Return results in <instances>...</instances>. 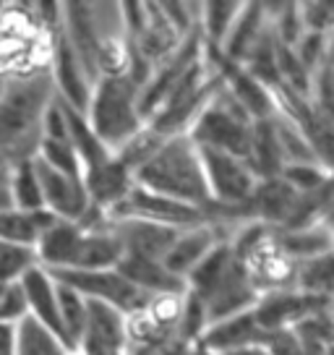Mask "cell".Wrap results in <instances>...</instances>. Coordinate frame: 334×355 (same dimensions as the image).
I'll use <instances>...</instances> for the list:
<instances>
[{"instance_id": "1", "label": "cell", "mask_w": 334, "mask_h": 355, "mask_svg": "<svg viewBox=\"0 0 334 355\" xmlns=\"http://www.w3.org/2000/svg\"><path fill=\"white\" fill-rule=\"evenodd\" d=\"M55 89L47 68L6 78L0 97V170L32 162L42 144V118Z\"/></svg>"}, {"instance_id": "2", "label": "cell", "mask_w": 334, "mask_h": 355, "mask_svg": "<svg viewBox=\"0 0 334 355\" xmlns=\"http://www.w3.org/2000/svg\"><path fill=\"white\" fill-rule=\"evenodd\" d=\"M134 186L165 196V199L188 204L196 209L209 207V191L201 170L199 146L188 136H170L155 149V155L141 167H136Z\"/></svg>"}, {"instance_id": "3", "label": "cell", "mask_w": 334, "mask_h": 355, "mask_svg": "<svg viewBox=\"0 0 334 355\" xmlns=\"http://www.w3.org/2000/svg\"><path fill=\"white\" fill-rule=\"evenodd\" d=\"M84 118L110 152L121 149L146 125L139 110V87L128 76L97 78Z\"/></svg>"}, {"instance_id": "4", "label": "cell", "mask_w": 334, "mask_h": 355, "mask_svg": "<svg viewBox=\"0 0 334 355\" xmlns=\"http://www.w3.org/2000/svg\"><path fill=\"white\" fill-rule=\"evenodd\" d=\"M199 149H214L225 155L240 157L248 162L251 152V136H254V121L245 110L227 94V89H220L212 102L204 107L196 123L186 133Z\"/></svg>"}, {"instance_id": "5", "label": "cell", "mask_w": 334, "mask_h": 355, "mask_svg": "<svg viewBox=\"0 0 334 355\" xmlns=\"http://www.w3.org/2000/svg\"><path fill=\"white\" fill-rule=\"evenodd\" d=\"M50 277L66 285V288L76 290L78 295L94 303H105L110 309L121 311L123 316H134L139 311L149 306L152 295L139 290L118 272V269H102V272H76V269H55L50 272Z\"/></svg>"}, {"instance_id": "6", "label": "cell", "mask_w": 334, "mask_h": 355, "mask_svg": "<svg viewBox=\"0 0 334 355\" xmlns=\"http://www.w3.org/2000/svg\"><path fill=\"white\" fill-rule=\"evenodd\" d=\"M199 157L206 191H209V204L243 209L258 183L251 165L240 157L214 152V149H199Z\"/></svg>"}, {"instance_id": "7", "label": "cell", "mask_w": 334, "mask_h": 355, "mask_svg": "<svg viewBox=\"0 0 334 355\" xmlns=\"http://www.w3.org/2000/svg\"><path fill=\"white\" fill-rule=\"evenodd\" d=\"M47 71H50V78H53V89H55L58 100L68 105L71 110L84 115L87 105H89L91 89H94V78L87 73V68L81 66V60L76 58L73 47L68 44L63 26L50 40Z\"/></svg>"}, {"instance_id": "8", "label": "cell", "mask_w": 334, "mask_h": 355, "mask_svg": "<svg viewBox=\"0 0 334 355\" xmlns=\"http://www.w3.org/2000/svg\"><path fill=\"white\" fill-rule=\"evenodd\" d=\"M105 217H107V222L146 220V222H157V225L180 227L183 230V227H193V225L206 222V211L188 207V204H180V201L165 199V196H157V193H149V191L134 186L131 193L115 209L107 211Z\"/></svg>"}, {"instance_id": "9", "label": "cell", "mask_w": 334, "mask_h": 355, "mask_svg": "<svg viewBox=\"0 0 334 355\" xmlns=\"http://www.w3.org/2000/svg\"><path fill=\"white\" fill-rule=\"evenodd\" d=\"M322 311H332V298L306 295L295 288H285L261 293L251 313L264 332H282V329H292L306 316L322 313Z\"/></svg>"}, {"instance_id": "10", "label": "cell", "mask_w": 334, "mask_h": 355, "mask_svg": "<svg viewBox=\"0 0 334 355\" xmlns=\"http://www.w3.org/2000/svg\"><path fill=\"white\" fill-rule=\"evenodd\" d=\"M193 298L201 303L206 324H212L220 322V319H227V316H235V313L251 311L258 298V290L248 277L245 266L233 259V264L214 279L212 288L201 293V295H193Z\"/></svg>"}, {"instance_id": "11", "label": "cell", "mask_w": 334, "mask_h": 355, "mask_svg": "<svg viewBox=\"0 0 334 355\" xmlns=\"http://www.w3.org/2000/svg\"><path fill=\"white\" fill-rule=\"evenodd\" d=\"M32 165L42 191V209L66 222H78L89 211V196L84 191L81 178L53 170L39 159H32Z\"/></svg>"}, {"instance_id": "12", "label": "cell", "mask_w": 334, "mask_h": 355, "mask_svg": "<svg viewBox=\"0 0 334 355\" xmlns=\"http://www.w3.org/2000/svg\"><path fill=\"white\" fill-rule=\"evenodd\" d=\"M264 337H267V332L256 324L254 313L243 311V313L206 324L193 345L209 355H222L233 353V350H243V347H261Z\"/></svg>"}, {"instance_id": "13", "label": "cell", "mask_w": 334, "mask_h": 355, "mask_svg": "<svg viewBox=\"0 0 334 355\" xmlns=\"http://www.w3.org/2000/svg\"><path fill=\"white\" fill-rule=\"evenodd\" d=\"M81 183H84V191L89 196L91 209L107 214L131 193V189H134V173L123 165L118 157L110 155L105 162L84 170L81 173Z\"/></svg>"}, {"instance_id": "14", "label": "cell", "mask_w": 334, "mask_h": 355, "mask_svg": "<svg viewBox=\"0 0 334 355\" xmlns=\"http://www.w3.org/2000/svg\"><path fill=\"white\" fill-rule=\"evenodd\" d=\"M110 227L121 241L123 256H136L149 261H162L180 233V227H167L146 220H118L110 222Z\"/></svg>"}, {"instance_id": "15", "label": "cell", "mask_w": 334, "mask_h": 355, "mask_svg": "<svg viewBox=\"0 0 334 355\" xmlns=\"http://www.w3.org/2000/svg\"><path fill=\"white\" fill-rule=\"evenodd\" d=\"M222 241H227V233L220 225H214L209 220L201 222V225H193V227H183L178 238H175V243L170 245V251L162 259V266L170 275L186 279L191 269Z\"/></svg>"}, {"instance_id": "16", "label": "cell", "mask_w": 334, "mask_h": 355, "mask_svg": "<svg viewBox=\"0 0 334 355\" xmlns=\"http://www.w3.org/2000/svg\"><path fill=\"white\" fill-rule=\"evenodd\" d=\"M19 282H21L29 316H32L39 327H45L53 337H58L60 345L66 347V343H63V329H60V316H58V285H55V279L50 277V272H47V269L34 266L32 272H26ZM68 353H71V350H68Z\"/></svg>"}, {"instance_id": "17", "label": "cell", "mask_w": 334, "mask_h": 355, "mask_svg": "<svg viewBox=\"0 0 334 355\" xmlns=\"http://www.w3.org/2000/svg\"><path fill=\"white\" fill-rule=\"evenodd\" d=\"M298 191H292L282 180V178H267V180H258L254 196L248 199V217L251 220L267 225L272 230L285 227V222L290 220V214L298 204Z\"/></svg>"}, {"instance_id": "18", "label": "cell", "mask_w": 334, "mask_h": 355, "mask_svg": "<svg viewBox=\"0 0 334 355\" xmlns=\"http://www.w3.org/2000/svg\"><path fill=\"white\" fill-rule=\"evenodd\" d=\"M121 241H118V235L112 233L110 222H105L102 227L81 233L68 269H76V272H102V269H115V266L121 264Z\"/></svg>"}, {"instance_id": "19", "label": "cell", "mask_w": 334, "mask_h": 355, "mask_svg": "<svg viewBox=\"0 0 334 355\" xmlns=\"http://www.w3.org/2000/svg\"><path fill=\"white\" fill-rule=\"evenodd\" d=\"M267 24H269V16L264 11V3H243V8L238 13L233 29L227 32L222 47H220L222 58H227L230 63L243 66L248 53L258 42L261 32L267 29Z\"/></svg>"}, {"instance_id": "20", "label": "cell", "mask_w": 334, "mask_h": 355, "mask_svg": "<svg viewBox=\"0 0 334 355\" xmlns=\"http://www.w3.org/2000/svg\"><path fill=\"white\" fill-rule=\"evenodd\" d=\"M125 279H131L136 288L155 295H183L186 293V279L170 275L162 261H149V259H136V256H123L121 264L115 266Z\"/></svg>"}, {"instance_id": "21", "label": "cell", "mask_w": 334, "mask_h": 355, "mask_svg": "<svg viewBox=\"0 0 334 355\" xmlns=\"http://www.w3.org/2000/svg\"><path fill=\"white\" fill-rule=\"evenodd\" d=\"M58 222L50 211H21V209H6L0 211V241L3 243L24 245V248H37L39 238L45 230H50Z\"/></svg>"}, {"instance_id": "22", "label": "cell", "mask_w": 334, "mask_h": 355, "mask_svg": "<svg viewBox=\"0 0 334 355\" xmlns=\"http://www.w3.org/2000/svg\"><path fill=\"white\" fill-rule=\"evenodd\" d=\"M272 235H274V243L295 264L332 254V227H329V222L303 227V230H272Z\"/></svg>"}, {"instance_id": "23", "label": "cell", "mask_w": 334, "mask_h": 355, "mask_svg": "<svg viewBox=\"0 0 334 355\" xmlns=\"http://www.w3.org/2000/svg\"><path fill=\"white\" fill-rule=\"evenodd\" d=\"M248 165L256 173L258 180L277 178L285 167L282 152L277 144V133L272 118L267 121H254V136H251V152H248Z\"/></svg>"}, {"instance_id": "24", "label": "cell", "mask_w": 334, "mask_h": 355, "mask_svg": "<svg viewBox=\"0 0 334 355\" xmlns=\"http://www.w3.org/2000/svg\"><path fill=\"white\" fill-rule=\"evenodd\" d=\"M60 105H63V102H60ZM63 112H66V125H68V144L76 152L78 162H81V173L94 165H100V162H105L112 152L94 136L87 118H84L81 112L71 110L68 105H63Z\"/></svg>"}, {"instance_id": "25", "label": "cell", "mask_w": 334, "mask_h": 355, "mask_svg": "<svg viewBox=\"0 0 334 355\" xmlns=\"http://www.w3.org/2000/svg\"><path fill=\"white\" fill-rule=\"evenodd\" d=\"M243 8V3H201L199 8V34L201 42L206 47L220 50L227 32L233 29L238 13Z\"/></svg>"}, {"instance_id": "26", "label": "cell", "mask_w": 334, "mask_h": 355, "mask_svg": "<svg viewBox=\"0 0 334 355\" xmlns=\"http://www.w3.org/2000/svg\"><path fill=\"white\" fill-rule=\"evenodd\" d=\"M58 285V316H60V329H63V343L73 353L87 329V298L78 295L76 290Z\"/></svg>"}, {"instance_id": "27", "label": "cell", "mask_w": 334, "mask_h": 355, "mask_svg": "<svg viewBox=\"0 0 334 355\" xmlns=\"http://www.w3.org/2000/svg\"><path fill=\"white\" fill-rule=\"evenodd\" d=\"M16 355H68L58 337L26 316L16 324Z\"/></svg>"}, {"instance_id": "28", "label": "cell", "mask_w": 334, "mask_h": 355, "mask_svg": "<svg viewBox=\"0 0 334 355\" xmlns=\"http://www.w3.org/2000/svg\"><path fill=\"white\" fill-rule=\"evenodd\" d=\"M295 290L306 295H326L332 298V254L308 259L295 266Z\"/></svg>"}, {"instance_id": "29", "label": "cell", "mask_w": 334, "mask_h": 355, "mask_svg": "<svg viewBox=\"0 0 334 355\" xmlns=\"http://www.w3.org/2000/svg\"><path fill=\"white\" fill-rule=\"evenodd\" d=\"M8 183H11L13 209H21V211L42 209V191H39V180H37L32 162H21V165L11 167L8 170Z\"/></svg>"}, {"instance_id": "30", "label": "cell", "mask_w": 334, "mask_h": 355, "mask_svg": "<svg viewBox=\"0 0 334 355\" xmlns=\"http://www.w3.org/2000/svg\"><path fill=\"white\" fill-rule=\"evenodd\" d=\"M34 266H39L34 248H24V245L0 241V282H19L26 272H32Z\"/></svg>"}, {"instance_id": "31", "label": "cell", "mask_w": 334, "mask_h": 355, "mask_svg": "<svg viewBox=\"0 0 334 355\" xmlns=\"http://www.w3.org/2000/svg\"><path fill=\"white\" fill-rule=\"evenodd\" d=\"M279 178L298 193H313V191L324 189L326 183H332V170L316 165V162L313 165H285Z\"/></svg>"}, {"instance_id": "32", "label": "cell", "mask_w": 334, "mask_h": 355, "mask_svg": "<svg viewBox=\"0 0 334 355\" xmlns=\"http://www.w3.org/2000/svg\"><path fill=\"white\" fill-rule=\"evenodd\" d=\"M292 53L298 58V63L303 66V71L313 76L319 66L329 58V34H313L303 32V37L292 44Z\"/></svg>"}, {"instance_id": "33", "label": "cell", "mask_w": 334, "mask_h": 355, "mask_svg": "<svg viewBox=\"0 0 334 355\" xmlns=\"http://www.w3.org/2000/svg\"><path fill=\"white\" fill-rule=\"evenodd\" d=\"M26 316L29 311H26L21 282H0V324L16 327Z\"/></svg>"}, {"instance_id": "34", "label": "cell", "mask_w": 334, "mask_h": 355, "mask_svg": "<svg viewBox=\"0 0 334 355\" xmlns=\"http://www.w3.org/2000/svg\"><path fill=\"white\" fill-rule=\"evenodd\" d=\"M298 16H301L303 32L329 34V26L334 21L332 3H298Z\"/></svg>"}, {"instance_id": "35", "label": "cell", "mask_w": 334, "mask_h": 355, "mask_svg": "<svg viewBox=\"0 0 334 355\" xmlns=\"http://www.w3.org/2000/svg\"><path fill=\"white\" fill-rule=\"evenodd\" d=\"M261 350L267 355H303V347L292 329H282V332H267Z\"/></svg>"}, {"instance_id": "36", "label": "cell", "mask_w": 334, "mask_h": 355, "mask_svg": "<svg viewBox=\"0 0 334 355\" xmlns=\"http://www.w3.org/2000/svg\"><path fill=\"white\" fill-rule=\"evenodd\" d=\"M0 355H16V327L0 324Z\"/></svg>"}, {"instance_id": "37", "label": "cell", "mask_w": 334, "mask_h": 355, "mask_svg": "<svg viewBox=\"0 0 334 355\" xmlns=\"http://www.w3.org/2000/svg\"><path fill=\"white\" fill-rule=\"evenodd\" d=\"M6 209H13L11 183H8V170H0V211Z\"/></svg>"}, {"instance_id": "38", "label": "cell", "mask_w": 334, "mask_h": 355, "mask_svg": "<svg viewBox=\"0 0 334 355\" xmlns=\"http://www.w3.org/2000/svg\"><path fill=\"white\" fill-rule=\"evenodd\" d=\"M3 87H6V78L0 76V97H3Z\"/></svg>"}, {"instance_id": "39", "label": "cell", "mask_w": 334, "mask_h": 355, "mask_svg": "<svg viewBox=\"0 0 334 355\" xmlns=\"http://www.w3.org/2000/svg\"><path fill=\"white\" fill-rule=\"evenodd\" d=\"M68 355H81V353H78V350H73V353H68Z\"/></svg>"}, {"instance_id": "40", "label": "cell", "mask_w": 334, "mask_h": 355, "mask_svg": "<svg viewBox=\"0 0 334 355\" xmlns=\"http://www.w3.org/2000/svg\"><path fill=\"white\" fill-rule=\"evenodd\" d=\"M0 11H3V3H0Z\"/></svg>"}]
</instances>
